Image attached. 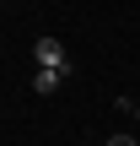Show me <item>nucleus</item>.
I'll use <instances>...</instances> for the list:
<instances>
[{"mask_svg": "<svg viewBox=\"0 0 140 146\" xmlns=\"http://www.w3.org/2000/svg\"><path fill=\"white\" fill-rule=\"evenodd\" d=\"M108 146H135V135H113V141H108Z\"/></svg>", "mask_w": 140, "mask_h": 146, "instance_id": "4", "label": "nucleus"}, {"mask_svg": "<svg viewBox=\"0 0 140 146\" xmlns=\"http://www.w3.org/2000/svg\"><path fill=\"white\" fill-rule=\"evenodd\" d=\"M59 81H65V76H59V70H38V76H32V87H38V92H43V98H49V92H54V87H59Z\"/></svg>", "mask_w": 140, "mask_h": 146, "instance_id": "2", "label": "nucleus"}, {"mask_svg": "<svg viewBox=\"0 0 140 146\" xmlns=\"http://www.w3.org/2000/svg\"><path fill=\"white\" fill-rule=\"evenodd\" d=\"M32 54H38V70H59V76L70 70V60H65V43H59V38H38V49H32Z\"/></svg>", "mask_w": 140, "mask_h": 146, "instance_id": "1", "label": "nucleus"}, {"mask_svg": "<svg viewBox=\"0 0 140 146\" xmlns=\"http://www.w3.org/2000/svg\"><path fill=\"white\" fill-rule=\"evenodd\" d=\"M119 114H129V119H140V103H135V98H119Z\"/></svg>", "mask_w": 140, "mask_h": 146, "instance_id": "3", "label": "nucleus"}]
</instances>
